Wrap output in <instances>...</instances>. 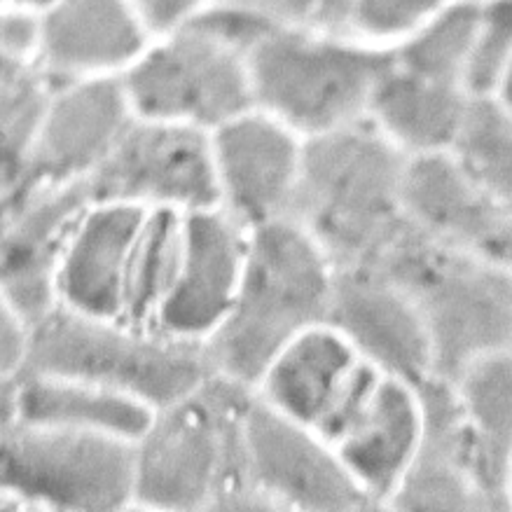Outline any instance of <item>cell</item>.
Returning <instances> with one entry per match:
<instances>
[{
    "label": "cell",
    "instance_id": "836d02e7",
    "mask_svg": "<svg viewBox=\"0 0 512 512\" xmlns=\"http://www.w3.org/2000/svg\"><path fill=\"white\" fill-rule=\"evenodd\" d=\"M152 38L178 29L202 12L211 0H129Z\"/></svg>",
    "mask_w": 512,
    "mask_h": 512
},
{
    "label": "cell",
    "instance_id": "d4e9b609",
    "mask_svg": "<svg viewBox=\"0 0 512 512\" xmlns=\"http://www.w3.org/2000/svg\"><path fill=\"white\" fill-rule=\"evenodd\" d=\"M185 213L145 211L124 288L122 321L152 325L174 288L183 258Z\"/></svg>",
    "mask_w": 512,
    "mask_h": 512
},
{
    "label": "cell",
    "instance_id": "4316f807",
    "mask_svg": "<svg viewBox=\"0 0 512 512\" xmlns=\"http://www.w3.org/2000/svg\"><path fill=\"white\" fill-rule=\"evenodd\" d=\"M480 17V3L452 0L445 10L391 47L393 61L400 71L461 87Z\"/></svg>",
    "mask_w": 512,
    "mask_h": 512
},
{
    "label": "cell",
    "instance_id": "5bb4252c",
    "mask_svg": "<svg viewBox=\"0 0 512 512\" xmlns=\"http://www.w3.org/2000/svg\"><path fill=\"white\" fill-rule=\"evenodd\" d=\"M325 323L384 375L414 386L433 375L431 339L412 297L375 265L335 269Z\"/></svg>",
    "mask_w": 512,
    "mask_h": 512
},
{
    "label": "cell",
    "instance_id": "f1b7e54d",
    "mask_svg": "<svg viewBox=\"0 0 512 512\" xmlns=\"http://www.w3.org/2000/svg\"><path fill=\"white\" fill-rule=\"evenodd\" d=\"M512 0L482 3V17L470 47L461 87L468 96H494L510 103Z\"/></svg>",
    "mask_w": 512,
    "mask_h": 512
},
{
    "label": "cell",
    "instance_id": "44dd1931",
    "mask_svg": "<svg viewBox=\"0 0 512 512\" xmlns=\"http://www.w3.org/2000/svg\"><path fill=\"white\" fill-rule=\"evenodd\" d=\"M145 211L92 204L80 218L59 269V304L80 314L120 318L136 234Z\"/></svg>",
    "mask_w": 512,
    "mask_h": 512
},
{
    "label": "cell",
    "instance_id": "8fae6325",
    "mask_svg": "<svg viewBox=\"0 0 512 512\" xmlns=\"http://www.w3.org/2000/svg\"><path fill=\"white\" fill-rule=\"evenodd\" d=\"M92 206L85 183H31L5 202L0 218V293L26 323L59 307V269L80 218Z\"/></svg>",
    "mask_w": 512,
    "mask_h": 512
},
{
    "label": "cell",
    "instance_id": "52a82bcc",
    "mask_svg": "<svg viewBox=\"0 0 512 512\" xmlns=\"http://www.w3.org/2000/svg\"><path fill=\"white\" fill-rule=\"evenodd\" d=\"M0 487L29 510H134V442L17 419L0 435Z\"/></svg>",
    "mask_w": 512,
    "mask_h": 512
},
{
    "label": "cell",
    "instance_id": "ac0fdd59",
    "mask_svg": "<svg viewBox=\"0 0 512 512\" xmlns=\"http://www.w3.org/2000/svg\"><path fill=\"white\" fill-rule=\"evenodd\" d=\"M421 433L386 510L487 512L475 480L473 447L452 382L428 377L417 384Z\"/></svg>",
    "mask_w": 512,
    "mask_h": 512
},
{
    "label": "cell",
    "instance_id": "ffe728a7",
    "mask_svg": "<svg viewBox=\"0 0 512 512\" xmlns=\"http://www.w3.org/2000/svg\"><path fill=\"white\" fill-rule=\"evenodd\" d=\"M421 433L417 386L379 375L332 442L339 461L377 510L396 491Z\"/></svg>",
    "mask_w": 512,
    "mask_h": 512
},
{
    "label": "cell",
    "instance_id": "d590c367",
    "mask_svg": "<svg viewBox=\"0 0 512 512\" xmlns=\"http://www.w3.org/2000/svg\"><path fill=\"white\" fill-rule=\"evenodd\" d=\"M57 0H0V10H15L26 12V15H40V12L50 8Z\"/></svg>",
    "mask_w": 512,
    "mask_h": 512
},
{
    "label": "cell",
    "instance_id": "30bf717a",
    "mask_svg": "<svg viewBox=\"0 0 512 512\" xmlns=\"http://www.w3.org/2000/svg\"><path fill=\"white\" fill-rule=\"evenodd\" d=\"M244 468L267 510H377L321 435L283 417L255 393L244 412Z\"/></svg>",
    "mask_w": 512,
    "mask_h": 512
},
{
    "label": "cell",
    "instance_id": "cb8c5ba5",
    "mask_svg": "<svg viewBox=\"0 0 512 512\" xmlns=\"http://www.w3.org/2000/svg\"><path fill=\"white\" fill-rule=\"evenodd\" d=\"M152 407L106 386L54 375L17 379V419L75 428L136 442L148 428Z\"/></svg>",
    "mask_w": 512,
    "mask_h": 512
},
{
    "label": "cell",
    "instance_id": "277c9868",
    "mask_svg": "<svg viewBox=\"0 0 512 512\" xmlns=\"http://www.w3.org/2000/svg\"><path fill=\"white\" fill-rule=\"evenodd\" d=\"M368 265L389 274L412 297L431 339V377L454 382L477 358L510 349V265L435 244L405 220Z\"/></svg>",
    "mask_w": 512,
    "mask_h": 512
},
{
    "label": "cell",
    "instance_id": "2e32d148",
    "mask_svg": "<svg viewBox=\"0 0 512 512\" xmlns=\"http://www.w3.org/2000/svg\"><path fill=\"white\" fill-rule=\"evenodd\" d=\"M150 40L129 0H57L36 17L33 66L52 87L122 78Z\"/></svg>",
    "mask_w": 512,
    "mask_h": 512
},
{
    "label": "cell",
    "instance_id": "d6986e66",
    "mask_svg": "<svg viewBox=\"0 0 512 512\" xmlns=\"http://www.w3.org/2000/svg\"><path fill=\"white\" fill-rule=\"evenodd\" d=\"M244 251L246 230L223 209L185 213L181 269L152 328L206 342L232 307Z\"/></svg>",
    "mask_w": 512,
    "mask_h": 512
},
{
    "label": "cell",
    "instance_id": "ba28073f",
    "mask_svg": "<svg viewBox=\"0 0 512 512\" xmlns=\"http://www.w3.org/2000/svg\"><path fill=\"white\" fill-rule=\"evenodd\" d=\"M120 80L145 120L213 131L253 108L248 54L199 15L152 38Z\"/></svg>",
    "mask_w": 512,
    "mask_h": 512
},
{
    "label": "cell",
    "instance_id": "e575fe53",
    "mask_svg": "<svg viewBox=\"0 0 512 512\" xmlns=\"http://www.w3.org/2000/svg\"><path fill=\"white\" fill-rule=\"evenodd\" d=\"M17 421V379H0V435Z\"/></svg>",
    "mask_w": 512,
    "mask_h": 512
},
{
    "label": "cell",
    "instance_id": "8d00e7d4",
    "mask_svg": "<svg viewBox=\"0 0 512 512\" xmlns=\"http://www.w3.org/2000/svg\"><path fill=\"white\" fill-rule=\"evenodd\" d=\"M19 510H29L26 503L12 491L0 487V512H19Z\"/></svg>",
    "mask_w": 512,
    "mask_h": 512
},
{
    "label": "cell",
    "instance_id": "1f68e13d",
    "mask_svg": "<svg viewBox=\"0 0 512 512\" xmlns=\"http://www.w3.org/2000/svg\"><path fill=\"white\" fill-rule=\"evenodd\" d=\"M31 325L0 293V379H19L29 358Z\"/></svg>",
    "mask_w": 512,
    "mask_h": 512
},
{
    "label": "cell",
    "instance_id": "4fadbf2b",
    "mask_svg": "<svg viewBox=\"0 0 512 512\" xmlns=\"http://www.w3.org/2000/svg\"><path fill=\"white\" fill-rule=\"evenodd\" d=\"M510 206L470 178L449 152L405 159L400 213L412 230L435 244L510 265Z\"/></svg>",
    "mask_w": 512,
    "mask_h": 512
},
{
    "label": "cell",
    "instance_id": "f546056e",
    "mask_svg": "<svg viewBox=\"0 0 512 512\" xmlns=\"http://www.w3.org/2000/svg\"><path fill=\"white\" fill-rule=\"evenodd\" d=\"M239 10L274 29L351 33L354 0H211Z\"/></svg>",
    "mask_w": 512,
    "mask_h": 512
},
{
    "label": "cell",
    "instance_id": "5b68a950",
    "mask_svg": "<svg viewBox=\"0 0 512 512\" xmlns=\"http://www.w3.org/2000/svg\"><path fill=\"white\" fill-rule=\"evenodd\" d=\"M391 68V47L354 33L269 29L248 52L253 108L302 141L368 120L375 89Z\"/></svg>",
    "mask_w": 512,
    "mask_h": 512
},
{
    "label": "cell",
    "instance_id": "4dcf8cb0",
    "mask_svg": "<svg viewBox=\"0 0 512 512\" xmlns=\"http://www.w3.org/2000/svg\"><path fill=\"white\" fill-rule=\"evenodd\" d=\"M452 0H354L351 33L372 45L393 47Z\"/></svg>",
    "mask_w": 512,
    "mask_h": 512
},
{
    "label": "cell",
    "instance_id": "83f0119b",
    "mask_svg": "<svg viewBox=\"0 0 512 512\" xmlns=\"http://www.w3.org/2000/svg\"><path fill=\"white\" fill-rule=\"evenodd\" d=\"M449 155L491 195L512 202L510 103L494 96H468Z\"/></svg>",
    "mask_w": 512,
    "mask_h": 512
},
{
    "label": "cell",
    "instance_id": "7a4b0ae2",
    "mask_svg": "<svg viewBox=\"0 0 512 512\" xmlns=\"http://www.w3.org/2000/svg\"><path fill=\"white\" fill-rule=\"evenodd\" d=\"M332 276L328 255L293 218L248 230L237 295L204 342L211 370L255 389L290 339L325 323Z\"/></svg>",
    "mask_w": 512,
    "mask_h": 512
},
{
    "label": "cell",
    "instance_id": "484cf974",
    "mask_svg": "<svg viewBox=\"0 0 512 512\" xmlns=\"http://www.w3.org/2000/svg\"><path fill=\"white\" fill-rule=\"evenodd\" d=\"M52 85L36 66L0 75V202H8L26 181Z\"/></svg>",
    "mask_w": 512,
    "mask_h": 512
},
{
    "label": "cell",
    "instance_id": "e0dca14e",
    "mask_svg": "<svg viewBox=\"0 0 512 512\" xmlns=\"http://www.w3.org/2000/svg\"><path fill=\"white\" fill-rule=\"evenodd\" d=\"M134 117L120 78L52 87L24 185L85 183Z\"/></svg>",
    "mask_w": 512,
    "mask_h": 512
},
{
    "label": "cell",
    "instance_id": "74e56055",
    "mask_svg": "<svg viewBox=\"0 0 512 512\" xmlns=\"http://www.w3.org/2000/svg\"><path fill=\"white\" fill-rule=\"evenodd\" d=\"M3 209H5V202H0V218H3Z\"/></svg>",
    "mask_w": 512,
    "mask_h": 512
},
{
    "label": "cell",
    "instance_id": "f35d334b",
    "mask_svg": "<svg viewBox=\"0 0 512 512\" xmlns=\"http://www.w3.org/2000/svg\"><path fill=\"white\" fill-rule=\"evenodd\" d=\"M470 3H480L482 5V3H489V0H470Z\"/></svg>",
    "mask_w": 512,
    "mask_h": 512
},
{
    "label": "cell",
    "instance_id": "d6a6232c",
    "mask_svg": "<svg viewBox=\"0 0 512 512\" xmlns=\"http://www.w3.org/2000/svg\"><path fill=\"white\" fill-rule=\"evenodd\" d=\"M36 52V15L0 10V75L31 66Z\"/></svg>",
    "mask_w": 512,
    "mask_h": 512
},
{
    "label": "cell",
    "instance_id": "7402d4cb",
    "mask_svg": "<svg viewBox=\"0 0 512 512\" xmlns=\"http://www.w3.org/2000/svg\"><path fill=\"white\" fill-rule=\"evenodd\" d=\"M487 512L512 505V351L477 358L454 379Z\"/></svg>",
    "mask_w": 512,
    "mask_h": 512
},
{
    "label": "cell",
    "instance_id": "7c38bea8",
    "mask_svg": "<svg viewBox=\"0 0 512 512\" xmlns=\"http://www.w3.org/2000/svg\"><path fill=\"white\" fill-rule=\"evenodd\" d=\"M379 375L335 328L318 323L274 356L253 393L332 447Z\"/></svg>",
    "mask_w": 512,
    "mask_h": 512
},
{
    "label": "cell",
    "instance_id": "9a60e30c",
    "mask_svg": "<svg viewBox=\"0 0 512 512\" xmlns=\"http://www.w3.org/2000/svg\"><path fill=\"white\" fill-rule=\"evenodd\" d=\"M304 141L258 108L211 131L218 209L244 230L288 218Z\"/></svg>",
    "mask_w": 512,
    "mask_h": 512
},
{
    "label": "cell",
    "instance_id": "6da1fadb",
    "mask_svg": "<svg viewBox=\"0 0 512 512\" xmlns=\"http://www.w3.org/2000/svg\"><path fill=\"white\" fill-rule=\"evenodd\" d=\"M253 389L209 375L152 412L134 442V510L260 512L244 468V412Z\"/></svg>",
    "mask_w": 512,
    "mask_h": 512
},
{
    "label": "cell",
    "instance_id": "3957f363",
    "mask_svg": "<svg viewBox=\"0 0 512 512\" xmlns=\"http://www.w3.org/2000/svg\"><path fill=\"white\" fill-rule=\"evenodd\" d=\"M405 159L368 120L307 138L288 218L335 269L368 265L403 225Z\"/></svg>",
    "mask_w": 512,
    "mask_h": 512
},
{
    "label": "cell",
    "instance_id": "8992f818",
    "mask_svg": "<svg viewBox=\"0 0 512 512\" xmlns=\"http://www.w3.org/2000/svg\"><path fill=\"white\" fill-rule=\"evenodd\" d=\"M24 375L82 379L159 410L188 396L213 370L204 342L59 304L31 328Z\"/></svg>",
    "mask_w": 512,
    "mask_h": 512
},
{
    "label": "cell",
    "instance_id": "9c48e42d",
    "mask_svg": "<svg viewBox=\"0 0 512 512\" xmlns=\"http://www.w3.org/2000/svg\"><path fill=\"white\" fill-rule=\"evenodd\" d=\"M85 188L92 204L176 213L218 209L211 131L134 117Z\"/></svg>",
    "mask_w": 512,
    "mask_h": 512
},
{
    "label": "cell",
    "instance_id": "603a6c76",
    "mask_svg": "<svg viewBox=\"0 0 512 512\" xmlns=\"http://www.w3.org/2000/svg\"><path fill=\"white\" fill-rule=\"evenodd\" d=\"M468 94L421 75L393 68L372 96L368 122L405 157L447 152L459 129Z\"/></svg>",
    "mask_w": 512,
    "mask_h": 512
}]
</instances>
